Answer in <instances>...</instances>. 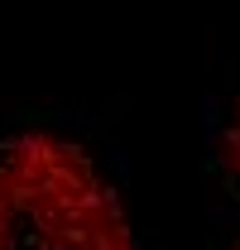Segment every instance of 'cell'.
<instances>
[{
  "label": "cell",
  "instance_id": "obj_1",
  "mask_svg": "<svg viewBox=\"0 0 240 250\" xmlns=\"http://www.w3.org/2000/svg\"><path fill=\"white\" fill-rule=\"evenodd\" d=\"M0 250H135L106 168L43 130L0 135Z\"/></svg>",
  "mask_w": 240,
  "mask_h": 250
},
{
  "label": "cell",
  "instance_id": "obj_2",
  "mask_svg": "<svg viewBox=\"0 0 240 250\" xmlns=\"http://www.w3.org/2000/svg\"><path fill=\"white\" fill-rule=\"evenodd\" d=\"M216 188H221V236L226 250H240V92L231 96V111L216 145Z\"/></svg>",
  "mask_w": 240,
  "mask_h": 250
}]
</instances>
